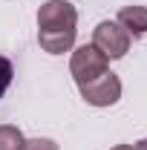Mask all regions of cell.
<instances>
[{
  "mask_svg": "<svg viewBox=\"0 0 147 150\" xmlns=\"http://www.w3.org/2000/svg\"><path fill=\"white\" fill-rule=\"evenodd\" d=\"M75 26H78V12L66 0H49L37 9V40L49 55L72 49Z\"/></svg>",
  "mask_w": 147,
  "mask_h": 150,
  "instance_id": "obj_1",
  "label": "cell"
},
{
  "mask_svg": "<svg viewBox=\"0 0 147 150\" xmlns=\"http://www.w3.org/2000/svg\"><path fill=\"white\" fill-rule=\"evenodd\" d=\"M130 38H141L147 32V6H124L115 20Z\"/></svg>",
  "mask_w": 147,
  "mask_h": 150,
  "instance_id": "obj_5",
  "label": "cell"
},
{
  "mask_svg": "<svg viewBox=\"0 0 147 150\" xmlns=\"http://www.w3.org/2000/svg\"><path fill=\"white\" fill-rule=\"evenodd\" d=\"M136 150H147V139H141V142L136 144Z\"/></svg>",
  "mask_w": 147,
  "mask_h": 150,
  "instance_id": "obj_9",
  "label": "cell"
},
{
  "mask_svg": "<svg viewBox=\"0 0 147 150\" xmlns=\"http://www.w3.org/2000/svg\"><path fill=\"white\" fill-rule=\"evenodd\" d=\"M12 78H15V67L6 55H0V98L6 95V90L12 87Z\"/></svg>",
  "mask_w": 147,
  "mask_h": 150,
  "instance_id": "obj_7",
  "label": "cell"
},
{
  "mask_svg": "<svg viewBox=\"0 0 147 150\" xmlns=\"http://www.w3.org/2000/svg\"><path fill=\"white\" fill-rule=\"evenodd\" d=\"M92 46L107 58V61H115V58L127 55L130 35L115 23V20H101V23L92 29Z\"/></svg>",
  "mask_w": 147,
  "mask_h": 150,
  "instance_id": "obj_2",
  "label": "cell"
},
{
  "mask_svg": "<svg viewBox=\"0 0 147 150\" xmlns=\"http://www.w3.org/2000/svg\"><path fill=\"white\" fill-rule=\"evenodd\" d=\"M112 150H136V147H130V144H118V147H112Z\"/></svg>",
  "mask_w": 147,
  "mask_h": 150,
  "instance_id": "obj_10",
  "label": "cell"
},
{
  "mask_svg": "<svg viewBox=\"0 0 147 150\" xmlns=\"http://www.w3.org/2000/svg\"><path fill=\"white\" fill-rule=\"evenodd\" d=\"M23 133L15 124H0V150H23Z\"/></svg>",
  "mask_w": 147,
  "mask_h": 150,
  "instance_id": "obj_6",
  "label": "cell"
},
{
  "mask_svg": "<svg viewBox=\"0 0 147 150\" xmlns=\"http://www.w3.org/2000/svg\"><path fill=\"white\" fill-rule=\"evenodd\" d=\"M23 150H58V144L52 139H29L23 142Z\"/></svg>",
  "mask_w": 147,
  "mask_h": 150,
  "instance_id": "obj_8",
  "label": "cell"
},
{
  "mask_svg": "<svg viewBox=\"0 0 147 150\" xmlns=\"http://www.w3.org/2000/svg\"><path fill=\"white\" fill-rule=\"evenodd\" d=\"M69 72H72L75 84H87V81H92V78H98V75L107 72V58L101 55L95 46H78L72 52V61H69Z\"/></svg>",
  "mask_w": 147,
  "mask_h": 150,
  "instance_id": "obj_4",
  "label": "cell"
},
{
  "mask_svg": "<svg viewBox=\"0 0 147 150\" xmlns=\"http://www.w3.org/2000/svg\"><path fill=\"white\" fill-rule=\"evenodd\" d=\"M78 90H81V98L87 104H92V107H110V104H115L121 98V81H118L115 72L107 69L104 75L92 78L87 84H78Z\"/></svg>",
  "mask_w": 147,
  "mask_h": 150,
  "instance_id": "obj_3",
  "label": "cell"
}]
</instances>
